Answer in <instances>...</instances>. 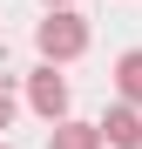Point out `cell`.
<instances>
[{"mask_svg": "<svg viewBox=\"0 0 142 149\" xmlns=\"http://www.w3.org/2000/svg\"><path fill=\"white\" fill-rule=\"evenodd\" d=\"M27 102H34V115H41V122H61V115H68V81L54 74V61L27 74Z\"/></svg>", "mask_w": 142, "mask_h": 149, "instance_id": "7a4b0ae2", "label": "cell"}, {"mask_svg": "<svg viewBox=\"0 0 142 149\" xmlns=\"http://www.w3.org/2000/svg\"><path fill=\"white\" fill-rule=\"evenodd\" d=\"M115 88H122L129 102H142V47H129V54L115 61Z\"/></svg>", "mask_w": 142, "mask_h": 149, "instance_id": "5b68a950", "label": "cell"}, {"mask_svg": "<svg viewBox=\"0 0 142 149\" xmlns=\"http://www.w3.org/2000/svg\"><path fill=\"white\" fill-rule=\"evenodd\" d=\"M34 47H41L47 61H75V54H88V20H81L75 7H54V14L34 27Z\"/></svg>", "mask_w": 142, "mask_h": 149, "instance_id": "6da1fadb", "label": "cell"}, {"mask_svg": "<svg viewBox=\"0 0 142 149\" xmlns=\"http://www.w3.org/2000/svg\"><path fill=\"white\" fill-rule=\"evenodd\" d=\"M102 136H108L115 149H142V102H129V95H122V102L102 115Z\"/></svg>", "mask_w": 142, "mask_h": 149, "instance_id": "3957f363", "label": "cell"}, {"mask_svg": "<svg viewBox=\"0 0 142 149\" xmlns=\"http://www.w3.org/2000/svg\"><path fill=\"white\" fill-rule=\"evenodd\" d=\"M108 136H102V122H54V149H102Z\"/></svg>", "mask_w": 142, "mask_h": 149, "instance_id": "277c9868", "label": "cell"}, {"mask_svg": "<svg viewBox=\"0 0 142 149\" xmlns=\"http://www.w3.org/2000/svg\"><path fill=\"white\" fill-rule=\"evenodd\" d=\"M0 149H7V142H0Z\"/></svg>", "mask_w": 142, "mask_h": 149, "instance_id": "ba28073f", "label": "cell"}, {"mask_svg": "<svg viewBox=\"0 0 142 149\" xmlns=\"http://www.w3.org/2000/svg\"><path fill=\"white\" fill-rule=\"evenodd\" d=\"M7 122H14V95L0 88V129H7Z\"/></svg>", "mask_w": 142, "mask_h": 149, "instance_id": "8992f818", "label": "cell"}, {"mask_svg": "<svg viewBox=\"0 0 142 149\" xmlns=\"http://www.w3.org/2000/svg\"><path fill=\"white\" fill-rule=\"evenodd\" d=\"M47 7H68V0H47Z\"/></svg>", "mask_w": 142, "mask_h": 149, "instance_id": "52a82bcc", "label": "cell"}]
</instances>
